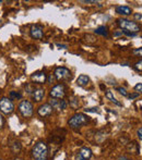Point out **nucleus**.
<instances>
[{"label":"nucleus","instance_id":"9d476101","mask_svg":"<svg viewBox=\"0 0 142 160\" xmlns=\"http://www.w3.org/2000/svg\"><path fill=\"white\" fill-rule=\"evenodd\" d=\"M37 112L41 117H47L52 112V107L49 103H44L37 109Z\"/></svg>","mask_w":142,"mask_h":160},{"label":"nucleus","instance_id":"ddd939ff","mask_svg":"<svg viewBox=\"0 0 142 160\" xmlns=\"http://www.w3.org/2000/svg\"><path fill=\"white\" fill-rule=\"evenodd\" d=\"M89 82H90V77L87 75H85V74H82V75H80L79 77H78V80H76V84L79 85V86H86L87 84H89Z\"/></svg>","mask_w":142,"mask_h":160},{"label":"nucleus","instance_id":"5701e85b","mask_svg":"<svg viewBox=\"0 0 142 160\" xmlns=\"http://www.w3.org/2000/svg\"><path fill=\"white\" fill-rule=\"evenodd\" d=\"M10 97L11 98H21V95L16 92H11L10 93Z\"/></svg>","mask_w":142,"mask_h":160},{"label":"nucleus","instance_id":"72a5a7b5","mask_svg":"<svg viewBox=\"0 0 142 160\" xmlns=\"http://www.w3.org/2000/svg\"><path fill=\"white\" fill-rule=\"evenodd\" d=\"M57 46L58 47H61V48H63V49L67 48V45H61V44H57Z\"/></svg>","mask_w":142,"mask_h":160},{"label":"nucleus","instance_id":"4468645a","mask_svg":"<svg viewBox=\"0 0 142 160\" xmlns=\"http://www.w3.org/2000/svg\"><path fill=\"white\" fill-rule=\"evenodd\" d=\"M79 154L84 158L85 160L91 159V157H92V150H91L90 148H87V147H82L81 149H80Z\"/></svg>","mask_w":142,"mask_h":160},{"label":"nucleus","instance_id":"c9c22d12","mask_svg":"<svg viewBox=\"0 0 142 160\" xmlns=\"http://www.w3.org/2000/svg\"><path fill=\"white\" fill-rule=\"evenodd\" d=\"M14 160H20V159H14Z\"/></svg>","mask_w":142,"mask_h":160},{"label":"nucleus","instance_id":"423d86ee","mask_svg":"<svg viewBox=\"0 0 142 160\" xmlns=\"http://www.w3.org/2000/svg\"><path fill=\"white\" fill-rule=\"evenodd\" d=\"M65 95H66V88L65 85L63 84L56 85L50 90V96H52V98H55V99H61V98L65 97Z\"/></svg>","mask_w":142,"mask_h":160},{"label":"nucleus","instance_id":"9b49d317","mask_svg":"<svg viewBox=\"0 0 142 160\" xmlns=\"http://www.w3.org/2000/svg\"><path fill=\"white\" fill-rule=\"evenodd\" d=\"M45 96V90L43 88H36L33 90V98L35 101H41Z\"/></svg>","mask_w":142,"mask_h":160},{"label":"nucleus","instance_id":"473e14b6","mask_svg":"<svg viewBox=\"0 0 142 160\" xmlns=\"http://www.w3.org/2000/svg\"><path fill=\"white\" fill-rule=\"evenodd\" d=\"M117 160H130V159H128V158L126 157V156H120V157L118 158Z\"/></svg>","mask_w":142,"mask_h":160},{"label":"nucleus","instance_id":"20e7f679","mask_svg":"<svg viewBox=\"0 0 142 160\" xmlns=\"http://www.w3.org/2000/svg\"><path fill=\"white\" fill-rule=\"evenodd\" d=\"M0 110L5 114H10L14 110V103H12L11 98L3 97L0 99Z\"/></svg>","mask_w":142,"mask_h":160},{"label":"nucleus","instance_id":"7ed1b4c3","mask_svg":"<svg viewBox=\"0 0 142 160\" xmlns=\"http://www.w3.org/2000/svg\"><path fill=\"white\" fill-rule=\"evenodd\" d=\"M118 25H119L120 28L127 31V32L134 33V34H137V33L140 31V26L137 24L136 22H132L130 20L127 19H119L118 20Z\"/></svg>","mask_w":142,"mask_h":160},{"label":"nucleus","instance_id":"7c9ffc66","mask_svg":"<svg viewBox=\"0 0 142 160\" xmlns=\"http://www.w3.org/2000/svg\"><path fill=\"white\" fill-rule=\"evenodd\" d=\"M97 109L98 108H90V109H86V111H89V112H98Z\"/></svg>","mask_w":142,"mask_h":160},{"label":"nucleus","instance_id":"a878e982","mask_svg":"<svg viewBox=\"0 0 142 160\" xmlns=\"http://www.w3.org/2000/svg\"><path fill=\"white\" fill-rule=\"evenodd\" d=\"M137 134H138V137H139L140 141H142V128H140L139 130H138Z\"/></svg>","mask_w":142,"mask_h":160},{"label":"nucleus","instance_id":"f3484780","mask_svg":"<svg viewBox=\"0 0 142 160\" xmlns=\"http://www.w3.org/2000/svg\"><path fill=\"white\" fill-rule=\"evenodd\" d=\"M49 105L52 107V109H57V110H60V100H57V99H50L49 100Z\"/></svg>","mask_w":142,"mask_h":160},{"label":"nucleus","instance_id":"f03ea898","mask_svg":"<svg viewBox=\"0 0 142 160\" xmlns=\"http://www.w3.org/2000/svg\"><path fill=\"white\" fill-rule=\"evenodd\" d=\"M87 122H89V117H86V116L83 113H76L69 119L68 124L70 128L78 129V128H80V126H82V125L86 124Z\"/></svg>","mask_w":142,"mask_h":160},{"label":"nucleus","instance_id":"39448f33","mask_svg":"<svg viewBox=\"0 0 142 160\" xmlns=\"http://www.w3.org/2000/svg\"><path fill=\"white\" fill-rule=\"evenodd\" d=\"M19 110L24 118H31L33 116V105L29 100H23L20 103Z\"/></svg>","mask_w":142,"mask_h":160},{"label":"nucleus","instance_id":"f8f14e48","mask_svg":"<svg viewBox=\"0 0 142 160\" xmlns=\"http://www.w3.org/2000/svg\"><path fill=\"white\" fill-rule=\"evenodd\" d=\"M116 12L119 14H123V15H130L132 11L128 5H119V7L116 8Z\"/></svg>","mask_w":142,"mask_h":160},{"label":"nucleus","instance_id":"b1692460","mask_svg":"<svg viewBox=\"0 0 142 160\" xmlns=\"http://www.w3.org/2000/svg\"><path fill=\"white\" fill-rule=\"evenodd\" d=\"M66 108H67V103H66V100H60V110H63Z\"/></svg>","mask_w":142,"mask_h":160},{"label":"nucleus","instance_id":"dca6fc26","mask_svg":"<svg viewBox=\"0 0 142 160\" xmlns=\"http://www.w3.org/2000/svg\"><path fill=\"white\" fill-rule=\"evenodd\" d=\"M95 33H96V34H98V35H102V36H107V35H108V31H107L106 26L97 27V28L95 30Z\"/></svg>","mask_w":142,"mask_h":160},{"label":"nucleus","instance_id":"e433bc0d","mask_svg":"<svg viewBox=\"0 0 142 160\" xmlns=\"http://www.w3.org/2000/svg\"><path fill=\"white\" fill-rule=\"evenodd\" d=\"M0 160H1V159H0Z\"/></svg>","mask_w":142,"mask_h":160},{"label":"nucleus","instance_id":"393cba45","mask_svg":"<svg viewBox=\"0 0 142 160\" xmlns=\"http://www.w3.org/2000/svg\"><path fill=\"white\" fill-rule=\"evenodd\" d=\"M121 33H123L125 35L127 36H130V37H134V36L137 35V34H134V33H130V32H127V31H121Z\"/></svg>","mask_w":142,"mask_h":160},{"label":"nucleus","instance_id":"aec40b11","mask_svg":"<svg viewBox=\"0 0 142 160\" xmlns=\"http://www.w3.org/2000/svg\"><path fill=\"white\" fill-rule=\"evenodd\" d=\"M117 90L123 96H128V93H127V90H126L125 87H117Z\"/></svg>","mask_w":142,"mask_h":160},{"label":"nucleus","instance_id":"2f4dec72","mask_svg":"<svg viewBox=\"0 0 142 160\" xmlns=\"http://www.w3.org/2000/svg\"><path fill=\"white\" fill-rule=\"evenodd\" d=\"M76 160H85V159L82 157L81 155H80L79 152H78V154H76Z\"/></svg>","mask_w":142,"mask_h":160},{"label":"nucleus","instance_id":"1a4fd4ad","mask_svg":"<svg viewBox=\"0 0 142 160\" xmlns=\"http://www.w3.org/2000/svg\"><path fill=\"white\" fill-rule=\"evenodd\" d=\"M43 27L41 25H34L31 28V36L35 39H42L43 38Z\"/></svg>","mask_w":142,"mask_h":160},{"label":"nucleus","instance_id":"c85d7f7f","mask_svg":"<svg viewBox=\"0 0 142 160\" xmlns=\"http://www.w3.org/2000/svg\"><path fill=\"white\" fill-rule=\"evenodd\" d=\"M3 123H5V120H3V117L0 114V129L3 126Z\"/></svg>","mask_w":142,"mask_h":160},{"label":"nucleus","instance_id":"cd10ccee","mask_svg":"<svg viewBox=\"0 0 142 160\" xmlns=\"http://www.w3.org/2000/svg\"><path fill=\"white\" fill-rule=\"evenodd\" d=\"M82 2L83 3H97V1H94V0H83Z\"/></svg>","mask_w":142,"mask_h":160},{"label":"nucleus","instance_id":"f704fd0d","mask_svg":"<svg viewBox=\"0 0 142 160\" xmlns=\"http://www.w3.org/2000/svg\"><path fill=\"white\" fill-rule=\"evenodd\" d=\"M134 18H136L137 20H139V19H141V18H142V15H140V14L137 13V14H134Z\"/></svg>","mask_w":142,"mask_h":160},{"label":"nucleus","instance_id":"6ab92c4d","mask_svg":"<svg viewBox=\"0 0 142 160\" xmlns=\"http://www.w3.org/2000/svg\"><path fill=\"white\" fill-rule=\"evenodd\" d=\"M132 54H134V56H138V57H142V48L134 49V51H132Z\"/></svg>","mask_w":142,"mask_h":160},{"label":"nucleus","instance_id":"4be33fe9","mask_svg":"<svg viewBox=\"0 0 142 160\" xmlns=\"http://www.w3.org/2000/svg\"><path fill=\"white\" fill-rule=\"evenodd\" d=\"M134 90H136L137 92H138V94H140V93L142 94V84H141V83L137 84L136 86H134Z\"/></svg>","mask_w":142,"mask_h":160},{"label":"nucleus","instance_id":"6e6552de","mask_svg":"<svg viewBox=\"0 0 142 160\" xmlns=\"http://www.w3.org/2000/svg\"><path fill=\"white\" fill-rule=\"evenodd\" d=\"M31 80L37 84H44L47 80V76L44 72H35L31 75Z\"/></svg>","mask_w":142,"mask_h":160},{"label":"nucleus","instance_id":"bb28decb","mask_svg":"<svg viewBox=\"0 0 142 160\" xmlns=\"http://www.w3.org/2000/svg\"><path fill=\"white\" fill-rule=\"evenodd\" d=\"M138 96H139V94H138V93H134V94H131V95H129L128 97L130 98V99H134V98L138 97Z\"/></svg>","mask_w":142,"mask_h":160},{"label":"nucleus","instance_id":"a211bd4d","mask_svg":"<svg viewBox=\"0 0 142 160\" xmlns=\"http://www.w3.org/2000/svg\"><path fill=\"white\" fill-rule=\"evenodd\" d=\"M11 149H12V152H20V149H21V144H20L18 141H14L13 144H11Z\"/></svg>","mask_w":142,"mask_h":160},{"label":"nucleus","instance_id":"0eeeda50","mask_svg":"<svg viewBox=\"0 0 142 160\" xmlns=\"http://www.w3.org/2000/svg\"><path fill=\"white\" fill-rule=\"evenodd\" d=\"M55 77L57 80H68L71 76V72L70 70H68L67 68H63V67H60L55 70Z\"/></svg>","mask_w":142,"mask_h":160},{"label":"nucleus","instance_id":"f257e3e1","mask_svg":"<svg viewBox=\"0 0 142 160\" xmlns=\"http://www.w3.org/2000/svg\"><path fill=\"white\" fill-rule=\"evenodd\" d=\"M32 157L34 160H47L48 147L44 142H37L32 149Z\"/></svg>","mask_w":142,"mask_h":160},{"label":"nucleus","instance_id":"2eb2a0df","mask_svg":"<svg viewBox=\"0 0 142 160\" xmlns=\"http://www.w3.org/2000/svg\"><path fill=\"white\" fill-rule=\"evenodd\" d=\"M105 96H106V98L108 99V100H110L112 103H114L115 105H117V106H121V103H119V101L116 99V97L114 96V94H113L110 90H107L106 94H105Z\"/></svg>","mask_w":142,"mask_h":160},{"label":"nucleus","instance_id":"c756f323","mask_svg":"<svg viewBox=\"0 0 142 160\" xmlns=\"http://www.w3.org/2000/svg\"><path fill=\"white\" fill-rule=\"evenodd\" d=\"M55 79H56V77H55V75H49V77H48V82L49 83H52V82L55 81Z\"/></svg>","mask_w":142,"mask_h":160},{"label":"nucleus","instance_id":"412c9836","mask_svg":"<svg viewBox=\"0 0 142 160\" xmlns=\"http://www.w3.org/2000/svg\"><path fill=\"white\" fill-rule=\"evenodd\" d=\"M134 69H136L137 71H140V72H141L142 71V60L138 61V62L134 64Z\"/></svg>","mask_w":142,"mask_h":160}]
</instances>
